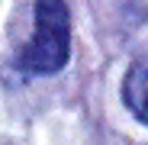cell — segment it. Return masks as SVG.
Returning a JSON list of instances; mask_svg holds the SVG:
<instances>
[{
    "label": "cell",
    "instance_id": "1",
    "mask_svg": "<svg viewBox=\"0 0 148 145\" xmlns=\"http://www.w3.org/2000/svg\"><path fill=\"white\" fill-rule=\"evenodd\" d=\"M71 55V13L64 0H36V32L19 52V68L29 74H55Z\"/></svg>",
    "mask_w": 148,
    "mask_h": 145
},
{
    "label": "cell",
    "instance_id": "2",
    "mask_svg": "<svg viewBox=\"0 0 148 145\" xmlns=\"http://www.w3.org/2000/svg\"><path fill=\"white\" fill-rule=\"evenodd\" d=\"M122 97H126L129 110L142 119V123H148V55L138 58L129 68L126 84H122Z\"/></svg>",
    "mask_w": 148,
    "mask_h": 145
}]
</instances>
